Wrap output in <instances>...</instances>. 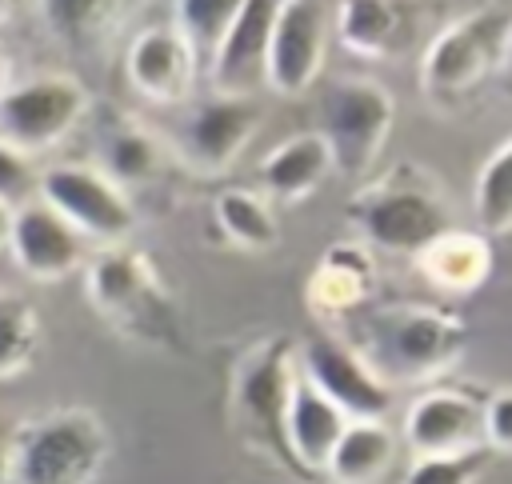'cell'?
I'll return each mask as SVG.
<instances>
[{
  "mask_svg": "<svg viewBox=\"0 0 512 484\" xmlns=\"http://www.w3.org/2000/svg\"><path fill=\"white\" fill-rule=\"evenodd\" d=\"M40 352V316L36 308L16 296L0 292V380L20 376Z\"/></svg>",
  "mask_w": 512,
  "mask_h": 484,
  "instance_id": "484cf974",
  "label": "cell"
},
{
  "mask_svg": "<svg viewBox=\"0 0 512 484\" xmlns=\"http://www.w3.org/2000/svg\"><path fill=\"white\" fill-rule=\"evenodd\" d=\"M36 196V172L32 160L24 152H16L12 144L0 140V204L4 208H20Z\"/></svg>",
  "mask_w": 512,
  "mask_h": 484,
  "instance_id": "f546056e",
  "label": "cell"
},
{
  "mask_svg": "<svg viewBox=\"0 0 512 484\" xmlns=\"http://www.w3.org/2000/svg\"><path fill=\"white\" fill-rule=\"evenodd\" d=\"M116 4H92V0H52L44 4V20L52 24L56 36H64L68 44L84 48V44H96L112 20H116Z\"/></svg>",
  "mask_w": 512,
  "mask_h": 484,
  "instance_id": "83f0119b",
  "label": "cell"
},
{
  "mask_svg": "<svg viewBox=\"0 0 512 484\" xmlns=\"http://www.w3.org/2000/svg\"><path fill=\"white\" fill-rule=\"evenodd\" d=\"M264 108L248 96H208L200 100L180 128V156L196 176L228 172L248 140L260 132Z\"/></svg>",
  "mask_w": 512,
  "mask_h": 484,
  "instance_id": "7c38bea8",
  "label": "cell"
},
{
  "mask_svg": "<svg viewBox=\"0 0 512 484\" xmlns=\"http://www.w3.org/2000/svg\"><path fill=\"white\" fill-rule=\"evenodd\" d=\"M276 0H244L236 8L232 28L224 32L220 48L208 60L212 96H248L256 100V88L268 76V40L276 24Z\"/></svg>",
  "mask_w": 512,
  "mask_h": 484,
  "instance_id": "9a60e30c",
  "label": "cell"
},
{
  "mask_svg": "<svg viewBox=\"0 0 512 484\" xmlns=\"http://www.w3.org/2000/svg\"><path fill=\"white\" fill-rule=\"evenodd\" d=\"M348 220L368 236L372 248L392 256H416L452 228L440 184L420 164H396L380 176H368L348 200Z\"/></svg>",
  "mask_w": 512,
  "mask_h": 484,
  "instance_id": "7a4b0ae2",
  "label": "cell"
},
{
  "mask_svg": "<svg viewBox=\"0 0 512 484\" xmlns=\"http://www.w3.org/2000/svg\"><path fill=\"white\" fill-rule=\"evenodd\" d=\"M296 368H300V380L312 384L328 404H336L348 424L384 420L392 408V388L356 356L348 340L308 336L296 352Z\"/></svg>",
  "mask_w": 512,
  "mask_h": 484,
  "instance_id": "30bf717a",
  "label": "cell"
},
{
  "mask_svg": "<svg viewBox=\"0 0 512 484\" xmlns=\"http://www.w3.org/2000/svg\"><path fill=\"white\" fill-rule=\"evenodd\" d=\"M296 376H300L296 344L288 336H268V340L252 344L240 356L236 376H232V420H236V432L244 436V444L252 452H264L268 460H276L292 476H300V468H296V460L288 452L284 420H288Z\"/></svg>",
  "mask_w": 512,
  "mask_h": 484,
  "instance_id": "277c9868",
  "label": "cell"
},
{
  "mask_svg": "<svg viewBox=\"0 0 512 484\" xmlns=\"http://www.w3.org/2000/svg\"><path fill=\"white\" fill-rule=\"evenodd\" d=\"M88 112V88L68 72H40L28 80H12L0 100V140L16 152L32 156L56 148Z\"/></svg>",
  "mask_w": 512,
  "mask_h": 484,
  "instance_id": "ba28073f",
  "label": "cell"
},
{
  "mask_svg": "<svg viewBox=\"0 0 512 484\" xmlns=\"http://www.w3.org/2000/svg\"><path fill=\"white\" fill-rule=\"evenodd\" d=\"M8 252L16 260V268L32 280H64L84 264V236L60 216L52 212L40 196H32L28 204L12 208V228H8Z\"/></svg>",
  "mask_w": 512,
  "mask_h": 484,
  "instance_id": "5bb4252c",
  "label": "cell"
},
{
  "mask_svg": "<svg viewBox=\"0 0 512 484\" xmlns=\"http://www.w3.org/2000/svg\"><path fill=\"white\" fill-rule=\"evenodd\" d=\"M12 436L16 428L0 420V484H12Z\"/></svg>",
  "mask_w": 512,
  "mask_h": 484,
  "instance_id": "1f68e13d",
  "label": "cell"
},
{
  "mask_svg": "<svg viewBox=\"0 0 512 484\" xmlns=\"http://www.w3.org/2000/svg\"><path fill=\"white\" fill-rule=\"evenodd\" d=\"M128 84L152 104H184L196 88L200 60L172 24H152L132 36L124 52Z\"/></svg>",
  "mask_w": 512,
  "mask_h": 484,
  "instance_id": "2e32d148",
  "label": "cell"
},
{
  "mask_svg": "<svg viewBox=\"0 0 512 484\" xmlns=\"http://www.w3.org/2000/svg\"><path fill=\"white\" fill-rule=\"evenodd\" d=\"M164 168V152H160V140L128 120V116H112L100 132V172L128 196V188H144L160 176Z\"/></svg>",
  "mask_w": 512,
  "mask_h": 484,
  "instance_id": "7402d4cb",
  "label": "cell"
},
{
  "mask_svg": "<svg viewBox=\"0 0 512 484\" xmlns=\"http://www.w3.org/2000/svg\"><path fill=\"white\" fill-rule=\"evenodd\" d=\"M12 12H16V4H8V0H0V24H8V20H12Z\"/></svg>",
  "mask_w": 512,
  "mask_h": 484,
  "instance_id": "d590c367",
  "label": "cell"
},
{
  "mask_svg": "<svg viewBox=\"0 0 512 484\" xmlns=\"http://www.w3.org/2000/svg\"><path fill=\"white\" fill-rule=\"evenodd\" d=\"M8 228H12V208L0 204V248H8Z\"/></svg>",
  "mask_w": 512,
  "mask_h": 484,
  "instance_id": "836d02e7",
  "label": "cell"
},
{
  "mask_svg": "<svg viewBox=\"0 0 512 484\" xmlns=\"http://www.w3.org/2000/svg\"><path fill=\"white\" fill-rule=\"evenodd\" d=\"M508 76H512V28H508V40H504V64H500Z\"/></svg>",
  "mask_w": 512,
  "mask_h": 484,
  "instance_id": "e575fe53",
  "label": "cell"
},
{
  "mask_svg": "<svg viewBox=\"0 0 512 484\" xmlns=\"http://www.w3.org/2000/svg\"><path fill=\"white\" fill-rule=\"evenodd\" d=\"M112 444L88 408L36 416L12 436V484H96Z\"/></svg>",
  "mask_w": 512,
  "mask_h": 484,
  "instance_id": "5b68a950",
  "label": "cell"
},
{
  "mask_svg": "<svg viewBox=\"0 0 512 484\" xmlns=\"http://www.w3.org/2000/svg\"><path fill=\"white\" fill-rule=\"evenodd\" d=\"M240 0H180L172 8V28L184 36V44L196 52L200 68H208L212 52L220 48L224 32L236 20Z\"/></svg>",
  "mask_w": 512,
  "mask_h": 484,
  "instance_id": "4316f807",
  "label": "cell"
},
{
  "mask_svg": "<svg viewBox=\"0 0 512 484\" xmlns=\"http://www.w3.org/2000/svg\"><path fill=\"white\" fill-rule=\"evenodd\" d=\"M88 296L104 320H112L124 336L148 344H172L180 332L176 304L156 272V264L128 248H100L88 264Z\"/></svg>",
  "mask_w": 512,
  "mask_h": 484,
  "instance_id": "8992f818",
  "label": "cell"
},
{
  "mask_svg": "<svg viewBox=\"0 0 512 484\" xmlns=\"http://www.w3.org/2000/svg\"><path fill=\"white\" fill-rule=\"evenodd\" d=\"M8 88H12V60H8V52L0 48V100H4Z\"/></svg>",
  "mask_w": 512,
  "mask_h": 484,
  "instance_id": "d6a6232c",
  "label": "cell"
},
{
  "mask_svg": "<svg viewBox=\"0 0 512 484\" xmlns=\"http://www.w3.org/2000/svg\"><path fill=\"white\" fill-rule=\"evenodd\" d=\"M344 52L364 60H396L416 44V8L396 0H344L332 8Z\"/></svg>",
  "mask_w": 512,
  "mask_h": 484,
  "instance_id": "ac0fdd59",
  "label": "cell"
},
{
  "mask_svg": "<svg viewBox=\"0 0 512 484\" xmlns=\"http://www.w3.org/2000/svg\"><path fill=\"white\" fill-rule=\"evenodd\" d=\"M512 28V8L492 4L468 12L440 28L420 60V92L432 108L452 112L480 96V88L504 64V40Z\"/></svg>",
  "mask_w": 512,
  "mask_h": 484,
  "instance_id": "3957f363",
  "label": "cell"
},
{
  "mask_svg": "<svg viewBox=\"0 0 512 484\" xmlns=\"http://www.w3.org/2000/svg\"><path fill=\"white\" fill-rule=\"evenodd\" d=\"M348 324L356 328V340H352L356 356L388 388L436 380L468 348V324L448 308L384 304V308H364Z\"/></svg>",
  "mask_w": 512,
  "mask_h": 484,
  "instance_id": "6da1fadb",
  "label": "cell"
},
{
  "mask_svg": "<svg viewBox=\"0 0 512 484\" xmlns=\"http://www.w3.org/2000/svg\"><path fill=\"white\" fill-rule=\"evenodd\" d=\"M36 196L52 212H60L84 236V244L96 240L104 248H116L136 228L132 196H124L92 164H52L48 172L36 176Z\"/></svg>",
  "mask_w": 512,
  "mask_h": 484,
  "instance_id": "9c48e42d",
  "label": "cell"
},
{
  "mask_svg": "<svg viewBox=\"0 0 512 484\" xmlns=\"http://www.w3.org/2000/svg\"><path fill=\"white\" fill-rule=\"evenodd\" d=\"M348 420L336 404H328L312 384H304L296 376L292 388V404H288V420H284V436H288V452L300 468V476L308 484H316V476H324L332 448L340 444Z\"/></svg>",
  "mask_w": 512,
  "mask_h": 484,
  "instance_id": "ffe728a7",
  "label": "cell"
},
{
  "mask_svg": "<svg viewBox=\"0 0 512 484\" xmlns=\"http://www.w3.org/2000/svg\"><path fill=\"white\" fill-rule=\"evenodd\" d=\"M484 444L512 452V388L484 400Z\"/></svg>",
  "mask_w": 512,
  "mask_h": 484,
  "instance_id": "4dcf8cb0",
  "label": "cell"
},
{
  "mask_svg": "<svg viewBox=\"0 0 512 484\" xmlns=\"http://www.w3.org/2000/svg\"><path fill=\"white\" fill-rule=\"evenodd\" d=\"M332 4L288 0L276 8L272 40H268V76L264 84L276 96H304L316 88L328 56Z\"/></svg>",
  "mask_w": 512,
  "mask_h": 484,
  "instance_id": "8fae6325",
  "label": "cell"
},
{
  "mask_svg": "<svg viewBox=\"0 0 512 484\" xmlns=\"http://www.w3.org/2000/svg\"><path fill=\"white\" fill-rule=\"evenodd\" d=\"M472 204H476V220L488 236L512 232V136H504V144L480 164Z\"/></svg>",
  "mask_w": 512,
  "mask_h": 484,
  "instance_id": "d4e9b609",
  "label": "cell"
},
{
  "mask_svg": "<svg viewBox=\"0 0 512 484\" xmlns=\"http://www.w3.org/2000/svg\"><path fill=\"white\" fill-rule=\"evenodd\" d=\"M328 176H332V156L316 132H300V136L276 144L260 164V180H264L268 196H276L280 204L308 200Z\"/></svg>",
  "mask_w": 512,
  "mask_h": 484,
  "instance_id": "44dd1931",
  "label": "cell"
},
{
  "mask_svg": "<svg viewBox=\"0 0 512 484\" xmlns=\"http://www.w3.org/2000/svg\"><path fill=\"white\" fill-rule=\"evenodd\" d=\"M404 444L412 456H456L484 444V400L464 388H428L404 412Z\"/></svg>",
  "mask_w": 512,
  "mask_h": 484,
  "instance_id": "4fadbf2b",
  "label": "cell"
},
{
  "mask_svg": "<svg viewBox=\"0 0 512 484\" xmlns=\"http://www.w3.org/2000/svg\"><path fill=\"white\" fill-rule=\"evenodd\" d=\"M212 216H216V228L228 236V244H236L244 252H268L280 240L268 196H260L252 188H224L212 200Z\"/></svg>",
  "mask_w": 512,
  "mask_h": 484,
  "instance_id": "cb8c5ba5",
  "label": "cell"
},
{
  "mask_svg": "<svg viewBox=\"0 0 512 484\" xmlns=\"http://www.w3.org/2000/svg\"><path fill=\"white\" fill-rule=\"evenodd\" d=\"M396 124L392 92L372 76H344L324 88L320 100V140L332 156V172L348 180H368Z\"/></svg>",
  "mask_w": 512,
  "mask_h": 484,
  "instance_id": "52a82bcc",
  "label": "cell"
},
{
  "mask_svg": "<svg viewBox=\"0 0 512 484\" xmlns=\"http://www.w3.org/2000/svg\"><path fill=\"white\" fill-rule=\"evenodd\" d=\"M308 308L320 320H352L364 308H372L376 296V264L368 256L364 244L352 240H336L324 248V256L316 260L312 276H308Z\"/></svg>",
  "mask_w": 512,
  "mask_h": 484,
  "instance_id": "e0dca14e",
  "label": "cell"
},
{
  "mask_svg": "<svg viewBox=\"0 0 512 484\" xmlns=\"http://www.w3.org/2000/svg\"><path fill=\"white\" fill-rule=\"evenodd\" d=\"M392 460L396 436L384 428V420H356L344 428L324 472L332 476V484H376L388 476Z\"/></svg>",
  "mask_w": 512,
  "mask_h": 484,
  "instance_id": "603a6c76",
  "label": "cell"
},
{
  "mask_svg": "<svg viewBox=\"0 0 512 484\" xmlns=\"http://www.w3.org/2000/svg\"><path fill=\"white\" fill-rule=\"evenodd\" d=\"M412 260H416L420 276L440 296H452V300L472 296L492 276V244H488V236L456 228V224L448 232H440L428 248H420Z\"/></svg>",
  "mask_w": 512,
  "mask_h": 484,
  "instance_id": "d6986e66",
  "label": "cell"
},
{
  "mask_svg": "<svg viewBox=\"0 0 512 484\" xmlns=\"http://www.w3.org/2000/svg\"><path fill=\"white\" fill-rule=\"evenodd\" d=\"M488 468V448L456 452V456H416L404 472V484H472Z\"/></svg>",
  "mask_w": 512,
  "mask_h": 484,
  "instance_id": "f1b7e54d",
  "label": "cell"
}]
</instances>
